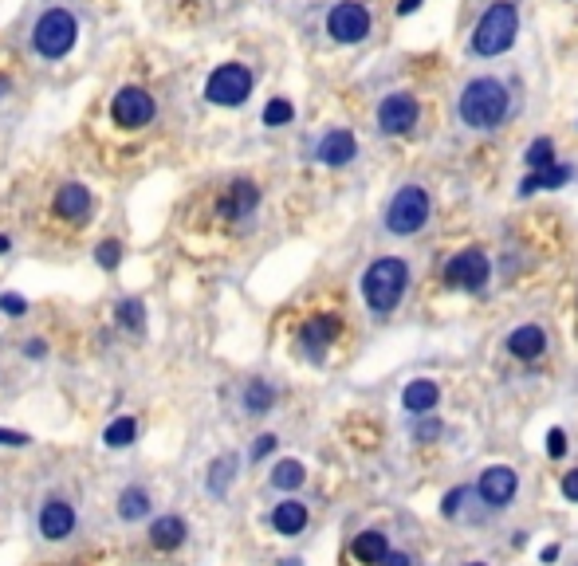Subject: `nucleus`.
<instances>
[{
    "label": "nucleus",
    "mask_w": 578,
    "mask_h": 566,
    "mask_svg": "<svg viewBox=\"0 0 578 566\" xmlns=\"http://www.w3.org/2000/svg\"><path fill=\"white\" fill-rule=\"evenodd\" d=\"M271 405H276V389H271L264 377H256V382L244 385V409L248 413H256V417H260V413H268Z\"/></svg>",
    "instance_id": "obj_25"
},
{
    "label": "nucleus",
    "mask_w": 578,
    "mask_h": 566,
    "mask_svg": "<svg viewBox=\"0 0 578 566\" xmlns=\"http://www.w3.org/2000/svg\"><path fill=\"white\" fill-rule=\"evenodd\" d=\"M5 94H8V79L0 75V99H5Z\"/></svg>",
    "instance_id": "obj_44"
},
{
    "label": "nucleus",
    "mask_w": 578,
    "mask_h": 566,
    "mask_svg": "<svg viewBox=\"0 0 578 566\" xmlns=\"http://www.w3.org/2000/svg\"><path fill=\"white\" fill-rule=\"evenodd\" d=\"M571 181V170L566 165H551V170H539V173H531L519 181V193H539V189H559Z\"/></svg>",
    "instance_id": "obj_22"
},
{
    "label": "nucleus",
    "mask_w": 578,
    "mask_h": 566,
    "mask_svg": "<svg viewBox=\"0 0 578 566\" xmlns=\"http://www.w3.org/2000/svg\"><path fill=\"white\" fill-rule=\"evenodd\" d=\"M114 512L122 523H138V519H146L153 512V495L142 488V483H130V488L118 492V503H114Z\"/></svg>",
    "instance_id": "obj_17"
},
{
    "label": "nucleus",
    "mask_w": 578,
    "mask_h": 566,
    "mask_svg": "<svg viewBox=\"0 0 578 566\" xmlns=\"http://www.w3.org/2000/svg\"><path fill=\"white\" fill-rule=\"evenodd\" d=\"M460 118L472 130H495L507 118V87L495 79H472L460 91Z\"/></svg>",
    "instance_id": "obj_1"
},
{
    "label": "nucleus",
    "mask_w": 578,
    "mask_h": 566,
    "mask_svg": "<svg viewBox=\"0 0 578 566\" xmlns=\"http://www.w3.org/2000/svg\"><path fill=\"white\" fill-rule=\"evenodd\" d=\"M460 500H465V492H448V495H445V507H441V512H445V515H456V503H460Z\"/></svg>",
    "instance_id": "obj_39"
},
{
    "label": "nucleus",
    "mask_w": 578,
    "mask_h": 566,
    "mask_svg": "<svg viewBox=\"0 0 578 566\" xmlns=\"http://www.w3.org/2000/svg\"><path fill=\"white\" fill-rule=\"evenodd\" d=\"M55 212L64 220H87V212H91V189L87 185H79V181H67V185H59V193H55Z\"/></svg>",
    "instance_id": "obj_16"
},
{
    "label": "nucleus",
    "mask_w": 578,
    "mask_h": 566,
    "mask_svg": "<svg viewBox=\"0 0 578 566\" xmlns=\"http://www.w3.org/2000/svg\"><path fill=\"white\" fill-rule=\"evenodd\" d=\"M543 346H547V338H543V330L539 327H519L512 330V338H507V350L515 354V358H539Z\"/></svg>",
    "instance_id": "obj_20"
},
{
    "label": "nucleus",
    "mask_w": 578,
    "mask_h": 566,
    "mask_svg": "<svg viewBox=\"0 0 578 566\" xmlns=\"http://www.w3.org/2000/svg\"><path fill=\"white\" fill-rule=\"evenodd\" d=\"M527 165L531 170H551L554 165V146H551V138H535L531 142V150H527Z\"/></svg>",
    "instance_id": "obj_28"
},
{
    "label": "nucleus",
    "mask_w": 578,
    "mask_h": 566,
    "mask_svg": "<svg viewBox=\"0 0 578 566\" xmlns=\"http://www.w3.org/2000/svg\"><path fill=\"white\" fill-rule=\"evenodd\" d=\"M111 118L126 130H142L153 118V99L142 87H122L111 102Z\"/></svg>",
    "instance_id": "obj_10"
},
{
    "label": "nucleus",
    "mask_w": 578,
    "mask_h": 566,
    "mask_svg": "<svg viewBox=\"0 0 578 566\" xmlns=\"http://www.w3.org/2000/svg\"><path fill=\"white\" fill-rule=\"evenodd\" d=\"M232 476H236V456H232V453L212 460V464H209V480H205V483H209V495H217V500H220V495L229 492Z\"/></svg>",
    "instance_id": "obj_23"
},
{
    "label": "nucleus",
    "mask_w": 578,
    "mask_h": 566,
    "mask_svg": "<svg viewBox=\"0 0 578 566\" xmlns=\"http://www.w3.org/2000/svg\"><path fill=\"white\" fill-rule=\"evenodd\" d=\"M94 259H99V268L114 271L118 264H122V244H118V240H103L99 248H94Z\"/></svg>",
    "instance_id": "obj_30"
},
{
    "label": "nucleus",
    "mask_w": 578,
    "mask_h": 566,
    "mask_svg": "<svg viewBox=\"0 0 578 566\" xmlns=\"http://www.w3.org/2000/svg\"><path fill=\"white\" fill-rule=\"evenodd\" d=\"M271 527H276L279 535H299V531L307 527V507L299 500L276 503V512H271Z\"/></svg>",
    "instance_id": "obj_19"
},
{
    "label": "nucleus",
    "mask_w": 578,
    "mask_h": 566,
    "mask_svg": "<svg viewBox=\"0 0 578 566\" xmlns=\"http://www.w3.org/2000/svg\"><path fill=\"white\" fill-rule=\"evenodd\" d=\"M138 436V421L134 417H114L111 424L103 429V444L106 448H130Z\"/></svg>",
    "instance_id": "obj_24"
},
{
    "label": "nucleus",
    "mask_w": 578,
    "mask_h": 566,
    "mask_svg": "<svg viewBox=\"0 0 578 566\" xmlns=\"http://www.w3.org/2000/svg\"><path fill=\"white\" fill-rule=\"evenodd\" d=\"M24 444H32V436H28V433L0 429V448H24Z\"/></svg>",
    "instance_id": "obj_32"
},
{
    "label": "nucleus",
    "mask_w": 578,
    "mask_h": 566,
    "mask_svg": "<svg viewBox=\"0 0 578 566\" xmlns=\"http://www.w3.org/2000/svg\"><path fill=\"white\" fill-rule=\"evenodd\" d=\"M472 566H484V562H472Z\"/></svg>",
    "instance_id": "obj_46"
},
{
    "label": "nucleus",
    "mask_w": 578,
    "mask_h": 566,
    "mask_svg": "<svg viewBox=\"0 0 578 566\" xmlns=\"http://www.w3.org/2000/svg\"><path fill=\"white\" fill-rule=\"evenodd\" d=\"M75 523H79L75 503L64 500V495H52V500H44L40 515H35V527H40V535H44L47 542L71 539V535H75Z\"/></svg>",
    "instance_id": "obj_7"
},
{
    "label": "nucleus",
    "mask_w": 578,
    "mask_h": 566,
    "mask_svg": "<svg viewBox=\"0 0 578 566\" xmlns=\"http://www.w3.org/2000/svg\"><path fill=\"white\" fill-rule=\"evenodd\" d=\"M303 480H307V472L299 460H279V464L271 468V488H279V492H295Z\"/></svg>",
    "instance_id": "obj_27"
},
{
    "label": "nucleus",
    "mask_w": 578,
    "mask_h": 566,
    "mask_svg": "<svg viewBox=\"0 0 578 566\" xmlns=\"http://www.w3.org/2000/svg\"><path fill=\"white\" fill-rule=\"evenodd\" d=\"M118 323H122L126 330H142V323H146V307H142V299L118 303Z\"/></svg>",
    "instance_id": "obj_29"
},
{
    "label": "nucleus",
    "mask_w": 578,
    "mask_h": 566,
    "mask_svg": "<svg viewBox=\"0 0 578 566\" xmlns=\"http://www.w3.org/2000/svg\"><path fill=\"white\" fill-rule=\"evenodd\" d=\"M279 566H303V562H299V559H283Z\"/></svg>",
    "instance_id": "obj_45"
},
{
    "label": "nucleus",
    "mask_w": 578,
    "mask_h": 566,
    "mask_svg": "<svg viewBox=\"0 0 578 566\" xmlns=\"http://www.w3.org/2000/svg\"><path fill=\"white\" fill-rule=\"evenodd\" d=\"M75 35H79V24L71 12L64 8H52L35 20V32H32V47L40 52L44 59H64L71 47H75Z\"/></svg>",
    "instance_id": "obj_4"
},
{
    "label": "nucleus",
    "mask_w": 578,
    "mask_h": 566,
    "mask_svg": "<svg viewBox=\"0 0 578 566\" xmlns=\"http://www.w3.org/2000/svg\"><path fill=\"white\" fill-rule=\"evenodd\" d=\"M539 559H543V562H554V559H559V547H543Z\"/></svg>",
    "instance_id": "obj_42"
},
{
    "label": "nucleus",
    "mask_w": 578,
    "mask_h": 566,
    "mask_svg": "<svg viewBox=\"0 0 578 566\" xmlns=\"http://www.w3.org/2000/svg\"><path fill=\"white\" fill-rule=\"evenodd\" d=\"M436 397H441V394H436L433 382H409L406 394H401V405H406L413 417H425V413L436 405Z\"/></svg>",
    "instance_id": "obj_21"
},
{
    "label": "nucleus",
    "mask_w": 578,
    "mask_h": 566,
    "mask_svg": "<svg viewBox=\"0 0 578 566\" xmlns=\"http://www.w3.org/2000/svg\"><path fill=\"white\" fill-rule=\"evenodd\" d=\"M406 283H409V268L401 264V259L386 256V259H377V264H370V271L362 276V295H366V303H370L377 315H386V311H394V307L401 303Z\"/></svg>",
    "instance_id": "obj_2"
},
{
    "label": "nucleus",
    "mask_w": 578,
    "mask_h": 566,
    "mask_svg": "<svg viewBox=\"0 0 578 566\" xmlns=\"http://www.w3.org/2000/svg\"><path fill=\"white\" fill-rule=\"evenodd\" d=\"M209 102L217 106H240L248 94H252V71L244 63H220L205 83Z\"/></svg>",
    "instance_id": "obj_6"
},
{
    "label": "nucleus",
    "mask_w": 578,
    "mask_h": 566,
    "mask_svg": "<svg viewBox=\"0 0 578 566\" xmlns=\"http://www.w3.org/2000/svg\"><path fill=\"white\" fill-rule=\"evenodd\" d=\"M279 441H276V436H271V433H264V436H256V444H252V460H264L268 453H271V448H276Z\"/></svg>",
    "instance_id": "obj_34"
},
{
    "label": "nucleus",
    "mask_w": 578,
    "mask_h": 566,
    "mask_svg": "<svg viewBox=\"0 0 578 566\" xmlns=\"http://www.w3.org/2000/svg\"><path fill=\"white\" fill-rule=\"evenodd\" d=\"M354 153H358V146H354L350 130H330V134L318 142V161L323 165H347Z\"/></svg>",
    "instance_id": "obj_18"
},
{
    "label": "nucleus",
    "mask_w": 578,
    "mask_h": 566,
    "mask_svg": "<svg viewBox=\"0 0 578 566\" xmlns=\"http://www.w3.org/2000/svg\"><path fill=\"white\" fill-rule=\"evenodd\" d=\"M354 559L358 562H382V554H386V535L382 531H362L358 539H354Z\"/></svg>",
    "instance_id": "obj_26"
},
{
    "label": "nucleus",
    "mask_w": 578,
    "mask_h": 566,
    "mask_svg": "<svg viewBox=\"0 0 578 566\" xmlns=\"http://www.w3.org/2000/svg\"><path fill=\"white\" fill-rule=\"evenodd\" d=\"M515 488H519L515 472L504 468V464L484 468V472H480V483H476L480 500L488 503V507H507V503H512V495H515Z\"/></svg>",
    "instance_id": "obj_12"
},
{
    "label": "nucleus",
    "mask_w": 578,
    "mask_h": 566,
    "mask_svg": "<svg viewBox=\"0 0 578 566\" xmlns=\"http://www.w3.org/2000/svg\"><path fill=\"white\" fill-rule=\"evenodd\" d=\"M515 32H519L515 5H492L480 16L476 32H472V47H476L480 55H500L515 44Z\"/></svg>",
    "instance_id": "obj_3"
},
{
    "label": "nucleus",
    "mask_w": 578,
    "mask_h": 566,
    "mask_svg": "<svg viewBox=\"0 0 578 566\" xmlns=\"http://www.w3.org/2000/svg\"><path fill=\"white\" fill-rule=\"evenodd\" d=\"M291 114H295V111H291L288 99H271V102L264 106V122H268V126H288Z\"/></svg>",
    "instance_id": "obj_31"
},
{
    "label": "nucleus",
    "mask_w": 578,
    "mask_h": 566,
    "mask_svg": "<svg viewBox=\"0 0 578 566\" xmlns=\"http://www.w3.org/2000/svg\"><path fill=\"white\" fill-rule=\"evenodd\" d=\"M377 566H409V554H389V551H386Z\"/></svg>",
    "instance_id": "obj_40"
},
{
    "label": "nucleus",
    "mask_w": 578,
    "mask_h": 566,
    "mask_svg": "<svg viewBox=\"0 0 578 566\" xmlns=\"http://www.w3.org/2000/svg\"><path fill=\"white\" fill-rule=\"evenodd\" d=\"M417 5H421V0H401L397 12H401V16H409V12H417Z\"/></svg>",
    "instance_id": "obj_41"
},
{
    "label": "nucleus",
    "mask_w": 578,
    "mask_h": 566,
    "mask_svg": "<svg viewBox=\"0 0 578 566\" xmlns=\"http://www.w3.org/2000/svg\"><path fill=\"white\" fill-rule=\"evenodd\" d=\"M429 220V193L421 185H406L397 189V197L386 209V229L397 236H413L421 224Z\"/></svg>",
    "instance_id": "obj_5"
},
{
    "label": "nucleus",
    "mask_w": 578,
    "mask_h": 566,
    "mask_svg": "<svg viewBox=\"0 0 578 566\" xmlns=\"http://www.w3.org/2000/svg\"><path fill=\"white\" fill-rule=\"evenodd\" d=\"M327 32L335 35L338 44H358V40H366V35H370V12H366L362 5H354V0H347V5L330 8Z\"/></svg>",
    "instance_id": "obj_9"
},
{
    "label": "nucleus",
    "mask_w": 578,
    "mask_h": 566,
    "mask_svg": "<svg viewBox=\"0 0 578 566\" xmlns=\"http://www.w3.org/2000/svg\"><path fill=\"white\" fill-rule=\"evenodd\" d=\"M0 311H8L12 318H20L24 311H28V303H24L20 295H0Z\"/></svg>",
    "instance_id": "obj_33"
},
{
    "label": "nucleus",
    "mask_w": 578,
    "mask_h": 566,
    "mask_svg": "<svg viewBox=\"0 0 578 566\" xmlns=\"http://www.w3.org/2000/svg\"><path fill=\"white\" fill-rule=\"evenodd\" d=\"M445 283L448 288H460V291H480L488 283V256L468 248V252L453 256L445 264Z\"/></svg>",
    "instance_id": "obj_8"
},
{
    "label": "nucleus",
    "mask_w": 578,
    "mask_h": 566,
    "mask_svg": "<svg viewBox=\"0 0 578 566\" xmlns=\"http://www.w3.org/2000/svg\"><path fill=\"white\" fill-rule=\"evenodd\" d=\"M547 453H551V456H563V453H566V436H563L559 429L547 433Z\"/></svg>",
    "instance_id": "obj_35"
},
{
    "label": "nucleus",
    "mask_w": 578,
    "mask_h": 566,
    "mask_svg": "<svg viewBox=\"0 0 578 566\" xmlns=\"http://www.w3.org/2000/svg\"><path fill=\"white\" fill-rule=\"evenodd\" d=\"M8 248H12V244H8V236H0V256H5Z\"/></svg>",
    "instance_id": "obj_43"
},
{
    "label": "nucleus",
    "mask_w": 578,
    "mask_h": 566,
    "mask_svg": "<svg viewBox=\"0 0 578 566\" xmlns=\"http://www.w3.org/2000/svg\"><path fill=\"white\" fill-rule=\"evenodd\" d=\"M417 122V99L413 94H386L382 106H377V126L386 134H406V130Z\"/></svg>",
    "instance_id": "obj_11"
},
{
    "label": "nucleus",
    "mask_w": 578,
    "mask_h": 566,
    "mask_svg": "<svg viewBox=\"0 0 578 566\" xmlns=\"http://www.w3.org/2000/svg\"><path fill=\"white\" fill-rule=\"evenodd\" d=\"M256 205H260V189L252 181H236V185H229V193L220 200V217L224 220H248Z\"/></svg>",
    "instance_id": "obj_15"
},
{
    "label": "nucleus",
    "mask_w": 578,
    "mask_h": 566,
    "mask_svg": "<svg viewBox=\"0 0 578 566\" xmlns=\"http://www.w3.org/2000/svg\"><path fill=\"white\" fill-rule=\"evenodd\" d=\"M563 495H566V500H578V468L563 476Z\"/></svg>",
    "instance_id": "obj_37"
},
{
    "label": "nucleus",
    "mask_w": 578,
    "mask_h": 566,
    "mask_svg": "<svg viewBox=\"0 0 578 566\" xmlns=\"http://www.w3.org/2000/svg\"><path fill=\"white\" fill-rule=\"evenodd\" d=\"M24 354H28V358H47V342L44 338H24Z\"/></svg>",
    "instance_id": "obj_36"
},
{
    "label": "nucleus",
    "mask_w": 578,
    "mask_h": 566,
    "mask_svg": "<svg viewBox=\"0 0 578 566\" xmlns=\"http://www.w3.org/2000/svg\"><path fill=\"white\" fill-rule=\"evenodd\" d=\"M436 433H441V424H436V421H421L417 424V441H429V436H436Z\"/></svg>",
    "instance_id": "obj_38"
},
{
    "label": "nucleus",
    "mask_w": 578,
    "mask_h": 566,
    "mask_svg": "<svg viewBox=\"0 0 578 566\" xmlns=\"http://www.w3.org/2000/svg\"><path fill=\"white\" fill-rule=\"evenodd\" d=\"M335 338H338V318L335 315H315L311 323H303V330H299V346L307 350L311 362H323V354Z\"/></svg>",
    "instance_id": "obj_13"
},
{
    "label": "nucleus",
    "mask_w": 578,
    "mask_h": 566,
    "mask_svg": "<svg viewBox=\"0 0 578 566\" xmlns=\"http://www.w3.org/2000/svg\"><path fill=\"white\" fill-rule=\"evenodd\" d=\"M146 535H150V547L153 551H177L189 539V523H185L181 515H158L150 523Z\"/></svg>",
    "instance_id": "obj_14"
}]
</instances>
